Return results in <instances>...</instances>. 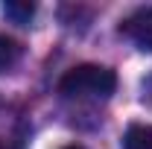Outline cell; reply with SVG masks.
<instances>
[{
    "label": "cell",
    "instance_id": "obj_1",
    "mask_svg": "<svg viewBox=\"0 0 152 149\" xmlns=\"http://www.w3.org/2000/svg\"><path fill=\"white\" fill-rule=\"evenodd\" d=\"M114 88H117V73L102 64H76L58 79V93L67 99H82V96L105 99L114 93Z\"/></svg>",
    "mask_w": 152,
    "mask_h": 149
},
{
    "label": "cell",
    "instance_id": "obj_2",
    "mask_svg": "<svg viewBox=\"0 0 152 149\" xmlns=\"http://www.w3.org/2000/svg\"><path fill=\"white\" fill-rule=\"evenodd\" d=\"M120 35L129 38L137 50L152 53V6H143V9L132 12L120 23Z\"/></svg>",
    "mask_w": 152,
    "mask_h": 149
},
{
    "label": "cell",
    "instance_id": "obj_3",
    "mask_svg": "<svg viewBox=\"0 0 152 149\" xmlns=\"http://www.w3.org/2000/svg\"><path fill=\"white\" fill-rule=\"evenodd\" d=\"M123 149H152V126L134 123L123 134Z\"/></svg>",
    "mask_w": 152,
    "mask_h": 149
},
{
    "label": "cell",
    "instance_id": "obj_4",
    "mask_svg": "<svg viewBox=\"0 0 152 149\" xmlns=\"http://www.w3.org/2000/svg\"><path fill=\"white\" fill-rule=\"evenodd\" d=\"M20 53H23V47H20L18 41L12 35H3V32H0V73L12 70V67L18 64Z\"/></svg>",
    "mask_w": 152,
    "mask_h": 149
},
{
    "label": "cell",
    "instance_id": "obj_5",
    "mask_svg": "<svg viewBox=\"0 0 152 149\" xmlns=\"http://www.w3.org/2000/svg\"><path fill=\"white\" fill-rule=\"evenodd\" d=\"M3 15L12 18L15 23H20V26H26L32 20V15H35V3H29V0H9V3H3Z\"/></svg>",
    "mask_w": 152,
    "mask_h": 149
},
{
    "label": "cell",
    "instance_id": "obj_6",
    "mask_svg": "<svg viewBox=\"0 0 152 149\" xmlns=\"http://www.w3.org/2000/svg\"><path fill=\"white\" fill-rule=\"evenodd\" d=\"M0 149H20V143L12 137H0Z\"/></svg>",
    "mask_w": 152,
    "mask_h": 149
},
{
    "label": "cell",
    "instance_id": "obj_7",
    "mask_svg": "<svg viewBox=\"0 0 152 149\" xmlns=\"http://www.w3.org/2000/svg\"><path fill=\"white\" fill-rule=\"evenodd\" d=\"M64 149H85V146H79V143H73V146H64Z\"/></svg>",
    "mask_w": 152,
    "mask_h": 149
}]
</instances>
